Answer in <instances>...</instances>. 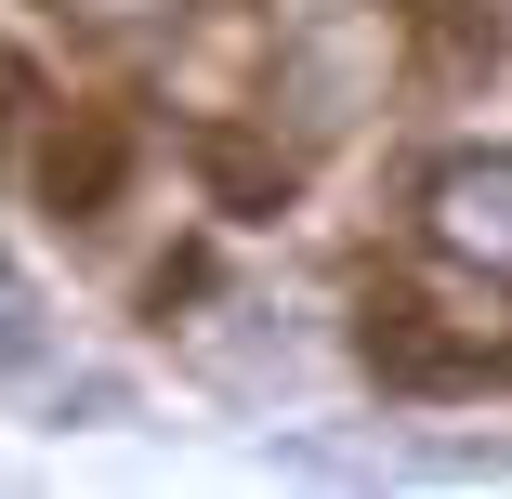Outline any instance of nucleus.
<instances>
[{
  "mask_svg": "<svg viewBox=\"0 0 512 499\" xmlns=\"http://www.w3.org/2000/svg\"><path fill=\"white\" fill-rule=\"evenodd\" d=\"M368 355L394 381H486V368H512V276H486V263L394 276L381 303H368Z\"/></svg>",
  "mask_w": 512,
  "mask_h": 499,
  "instance_id": "obj_1",
  "label": "nucleus"
},
{
  "mask_svg": "<svg viewBox=\"0 0 512 499\" xmlns=\"http://www.w3.org/2000/svg\"><path fill=\"white\" fill-rule=\"evenodd\" d=\"M421 237H434L447 263L512 276V158H447V171L421 184Z\"/></svg>",
  "mask_w": 512,
  "mask_h": 499,
  "instance_id": "obj_2",
  "label": "nucleus"
},
{
  "mask_svg": "<svg viewBox=\"0 0 512 499\" xmlns=\"http://www.w3.org/2000/svg\"><path fill=\"white\" fill-rule=\"evenodd\" d=\"M53 14H79V27H171V14H197V0H53Z\"/></svg>",
  "mask_w": 512,
  "mask_h": 499,
  "instance_id": "obj_3",
  "label": "nucleus"
},
{
  "mask_svg": "<svg viewBox=\"0 0 512 499\" xmlns=\"http://www.w3.org/2000/svg\"><path fill=\"white\" fill-rule=\"evenodd\" d=\"M434 14H447L460 40H512V0H434Z\"/></svg>",
  "mask_w": 512,
  "mask_h": 499,
  "instance_id": "obj_4",
  "label": "nucleus"
}]
</instances>
